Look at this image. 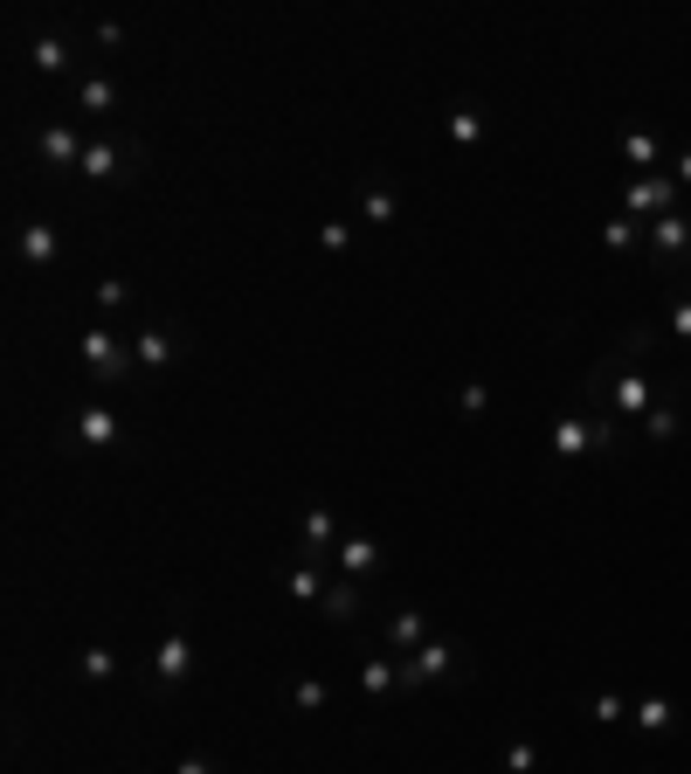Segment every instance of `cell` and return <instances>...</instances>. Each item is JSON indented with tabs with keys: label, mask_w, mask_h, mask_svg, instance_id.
Instances as JSON below:
<instances>
[{
	"label": "cell",
	"mask_w": 691,
	"mask_h": 774,
	"mask_svg": "<svg viewBox=\"0 0 691 774\" xmlns=\"http://www.w3.org/2000/svg\"><path fill=\"white\" fill-rule=\"evenodd\" d=\"M319 609H325V622H353V616H360V581H353V574H340V581L325 588V601H319Z\"/></svg>",
	"instance_id": "cell-18"
},
{
	"label": "cell",
	"mask_w": 691,
	"mask_h": 774,
	"mask_svg": "<svg viewBox=\"0 0 691 774\" xmlns=\"http://www.w3.org/2000/svg\"><path fill=\"white\" fill-rule=\"evenodd\" d=\"M63 63H69V42H63V35H35V69H42V77H55Z\"/></svg>",
	"instance_id": "cell-24"
},
{
	"label": "cell",
	"mask_w": 691,
	"mask_h": 774,
	"mask_svg": "<svg viewBox=\"0 0 691 774\" xmlns=\"http://www.w3.org/2000/svg\"><path fill=\"white\" fill-rule=\"evenodd\" d=\"M450 139H457V145H484V111H477L471 98L450 104Z\"/></svg>",
	"instance_id": "cell-19"
},
{
	"label": "cell",
	"mask_w": 691,
	"mask_h": 774,
	"mask_svg": "<svg viewBox=\"0 0 691 774\" xmlns=\"http://www.w3.org/2000/svg\"><path fill=\"white\" fill-rule=\"evenodd\" d=\"M125 297H132V291H125V277H98V305H104V312H118Z\"/></svg>",
	"instance_id": "cell-30"
},
{
	"label": "cell",
	"mask_w": 691,
	"mask_h": 774,
	"mask_svg": "<svg viewBox=\"0 0 691 774\" xmlns=\"http://www.w3.org/2000/svg\"><path fill=\"white\" fill-rule=\"evenodd\" d=\"M360 691H367V698L401 691V657H367V664H360Z\"/></svg>",
	"instance_id": "cell-17"
},
{
	"label": "cell",
	"mask_w": 691,
	"mask_h": 774,
	"mask_svg": "<svg viewBox=\"0 0 691 774\" xmlns=\"http://www.w3.org/2000/svg\"><path fill=\"white\" fill-rule=\"evenodd\" d=\"M670 332H678V339H691V291L678 297V305H670Z\"/></svg>",
	"instance_id": "cell-33"
},
{
	"label": "cell",
	"mask_w": 691,
	"mask_h": 774,
	"mask_svg": "<svg viewBox=\"0 0 691 774\" xmlns=\"http://www.w3.org/2000/svg\"><path fill=\"white\" fill-rule=\"evenodd\" d=\"M643 443H678V388H657V408L643 415Z\"/></svg>",
	"instance_id": "cell-13"
},
{
	"label": "cell",
	"mask_w": 691,
	"mask_h": 774,
	"mask_svg": "<svg viewBox=\"0 0 691 774\" xmlns=\"http://www.w3.org/2000/svg\"><path fill=\"white\" fill-rule=\"evenodd\" d=\"M670 180H678V187H691V153H678V160H670Z\"/></svg>",
	"instance_id": "cell-35"
},
{
	"label": "cell",
	"mask_w": 691,
	"mask_h": 774,
	"mask_svg": "<svg viewBox=\"0 0 691 774\" xmlns=\"http://www.w3.org/2000/svg\"><path fill=\"white\" fill-rule=\"evenodd\" d=\"M643 250H650V270H684V263H691V215H684V207L664 215V221H650Z\"/></svg>",
	"instance_id": "cell-3"
},
{
	"label": "cell",
	"mask_w": 691,
	"mask_h": 774,
	"mask_svg": "<svg viewBox=\"0 0 691 774\" xmlns=\"http://www.w3.org/2000/svg\"><path fill=\"white\" fill-rule=\"evenodd\" d=\"M360 215L373 221V229H387V221H395V215H401V201H395V194H387V187H367V194H360Z\"/></svg>",
	"instance_id": "cell-22"
},
{
	"label": "cell",
	"mask_w": 691,
	"mask_h": 774,
	"mask_svg": "<svg viewBox=\"0 0 691 774\" xmlns=\"http://www.w3.org/2000/svg\"><path fill=\"white\" fill-rule=\"evenodd\" d=\"M55 256H63V236H55L49 221H28V229H22V263H35V270H49Z\"/></svg>",
	"instance_id": "cell-16"
},
{
	"label": "cell",
	"mask_w": 691,
	"mask_h": 774,
	"mask_svg": "<svg viewBox=\"0 0 691 774\" xmlns=\"http://www.w3.org/2000/svg\"><path fill=\"white\" fill-rule=\"evenodd\" d=\"M174 774H215V761H208V753H187V761H180Z\"/></svg>",
	"instance_id": "cell-34"
},
{
	"label": "cell",
	"mask_w": 691,
	"mask_h": 774,
	"mask_svg": "<svg viewBox=\"0 0 691 774\" xmlns=\"http://www.w3.org/2000/svg\"><path fill=\"white\" fill-rule=\"evenodd\" d=\"M77 443H90V449H111V443H118V415H111L104 402H90V408L77 415Z\"/></svg>",
	"instance_id": "cell-15"
},
{
	"label": "cell",
	"mask_w": 691,
	"mask_h": 774,
	"mask_svg": "<svg viewBox=\"0 0 691 774\" xmlns=\"http://www.w3.org/2000/svg\"><path fill=\"white\" fill-rule=\"evenodd\" d=\"M84 367L98 373V388H125V381H132V367H139V353L125 346L118 332L98 326V332H84Z\"/></svg>",
	"instance_id": "cell-2"
},
{
	"label": "cell",
	"mask_w": 691,
	"mask_h": 774,
	"mask_svg": "<svg viewBox=\"0 0 691 774\" xmlns=\"http://www.w3.org/2000/svg\"><path fill=\"white\" fill-rule=\"evenodd\" d=\"M533 767H539V747H533V740H512V747H506V767H498V774H533Z\"/></svg>",
	"instance_id": "cell-27"
},
{
	"label": "cell",
	"mask_w": 691,
	"mask_h": 774,
	"mask_svg": "<svg viewBox=\"0 0 691 774\" xmlns=\"http://www.w3.org/2000/svg\"><path fill=\"white\" fill-rule=\"evenodd\" d=\"M332 560H340V568H346L353 581H373V574L387 568V560H381V546H373V540H340V554H332Z\"/></svg>",
	"instance_id": "cell-14"
},
{
	"label": "cell",
	"mask_w": 691,
	"mask_h": 774,
	"mask_svg": "<svg viewBox=\"0 0 691 774\" xmlns=\"http://www.w3.org/2000/svg\"><path fill=\"white\" fill-rule=\"evenodd\" d=\"M387 644H395L401 657H415V650L428 644V616H422V609H408V601H401V609L387 616Z\"/></svg>",
	"instance_id": "cell-10"
},
{
	"label": "cell",
	"mask_w": 691,
	"mask_h": 774,
	"mask_svg": "<svg viewBox=\"0 0 691 774\" xmlns=\"http://www.w3.org/2000/svg\"><path fill=\"white\" fill-rule=\"evenodd\" d=\"M291 698H297L305 712H319L325 698H332V685H325V677H297V691H291Z\"/></svg>",
	"instance_id": "cell-29"
},
{
	"label": "cell",
	"mask_w": 691,
	"mask_h": 774,
	"mask_svg": "<svg viewBox=\"0 0 691 774\" xmlns=\"http://www.w3.org/2000/svg\"><path fill=\"white\" fill-rule=\"evenodd\" d=\"M484 408H491V388H484V381H463V415H484Z\"/></svg>",
	"instance_id": "cell-31"
},
{
	"label": "cell",
	"mask_w": 691,
	"mask_h": 774,
	"mask_svg": "<svg viewBox=\"0 0 691 774\" xmlns=\"http://www.w3.org/2000/svg\"><path fill=\"white\" fill-rule=\"evenodd\" d=\"M297 540H305V554H340V519H332L325 512V505H311V512H305V525H297Z\"/></svg>",
	"instance_id": "cell-11"
},
{
	"label": "cell",
	"mask_w": 691,
	"mask_h": 774,
	"mask_svg": "<svg viewBox=\"0 0 691 774\" xmlns=\"http://www.w3.org/2000/svg\"><path fill=\"white\" fill-rule=\"evenodd\" d=\"M180 346H187V332L180 326H145V332H132V353H139V367H174L180 360Z\"/></svg>",
	"instance_id": "cell-6"
},
{
	"label": "cell",
	"mask_w": 691,
	"mask_h": 774,
	"mask_svg": "<svg viewBox=\"0 0 691 774\" xmlns=\"http://www.w3.org/2000/svg\"><path fill=\"white\" fill-rule=\"evenodd\" d=\"M643 229H650V221H637V215H615V221H602V250H615V256H623V250H637Z\"/></svg>",
	"instance_id": "cell-20"
},
{
	"label": "cell",
	"mask_w": 691,
	"mask_h": 774,
	"mask_svg": "<svg viewBox=\"0 0 691 774\" xmlns=\"http://www.w3.org/2000/svg\"><path fill=\"white\" fill-rule=\"evenodd\" d=\"M623 160H629V166H643V174H657V160H664L657 131H629V139H623Z\"/></svg>",
	"instance_id": "cell-21"
},
{
	"label": "cell",
	"mask_w": 691,
	"mask_h": 774,
	"mask_svg": "<svg viewBox=\"0 0 691 774\" xmlns=\"http://www.w3.org/2000/svg\"><path fill=\"white\" fill-rule=\"evenodd\" d=\"M637 726H643V733H670V726H678V706H670V698H643V706H637Z\"/></svg>",
	"instance_id": "cell-23"
},
{
	"label": "cell",
	"mask_w": 691,
	"mask_h": 774,
	"mask_svg": "<svg viewBox=\"0 0 691 774\" xmlns=\"http://www.w3.org/2000/svg\"><path fill=\"white\" fill-rule=\"evenodd\" d=\"M588 720H594V726H615V720H623V698H615V691H594V698H588Z\"/></svg>",
	"instance_id": "cell-28"
},
{
	"label": "cell",
	"mask_w": 691,
	"mask_h": 774,
	"mask_svg": "<svg viewBox=\"0 0 691 774\" xmlns=\"http://www.w3.org/2000/svg\"><path fill=\"white\" fill-rule=\"evenodd\" d=\"M84 145L90 139H77V125H42L35 131V153H42V166H55V174H63V166H84Z\"/></svg>",
	"instance_id": "cell-7"
},
{
	"label": "cell",
	"mask_w": 691,
	"mask_h": 774,
	"mask_svg": "<svg viewBox=\"0 0 691 774\" xmlns=\"http://www.w3.org/2000/svg\"><path fill=\"white\" fill-rule=\"evenodd\" d=\"M623 215H637V221H664V215H678V180L664 174H637L629 180V194H623Z\"/></svg>",
	"instance_id": "cell-4"
},
{
	"label": "cell",
	"mask_w": 691,
	"mask_h": 774,
	"mask_svg": "<svg viewBox=\"0 0 691 774\" xmlns=\"http://www.w3.org/2000/svg\"><path fill=\"white\" fill-rule=\"evenodd\" d=\"M319 242H325V250H346L353 229H346V221H319Z\"/></svg>",
	"instance_id": "cell-32"
},
{
	"label": "cell",
	"mask_w": 691,
	"mask_h": 774,
	"mask_svg": "<svg viewBox=\"0 0 691 774\" xmlns=\"http://www.w3.org/2000/svg\"><path fill=\"white\" fill-rule=\"evenodd\" d=\"M325 588H332V574H325L319 554H305V560L284 574V595H291V601H325Z\"/></svg>",
	"instance_id": "cell-8"
},
{
	"label": "cell",
	"mask_w": 691,
	"mask_h": 774,
	"mask_svg": "<svg viewBox=\"0 0 691 774\" xmlns=\"http://www.w3.org/2000/svg\"><path fill=\"white\" fill-rule=\"evenodd\" d=\"M664 346V326H657V318H643V326H629L623 332V346H615V360H623V367H643L650 360V353H657Z\"/></svg>",
	"instance_id": "cell-12"
},
{
	"label": "cell",
	"mask_w": 691,
	"mask_h": 774,
	"mask_svg": "<svg viewBox=\"0 0 691 774\" xmlns=\"http://www.w3.org/2000/svg\"><path fill=\"white\" fill-rule=\"evenodd\" d=\"M588 449H594V422H588V408L560 415V422H553V457H588Z\"/></svg>",
	"instance_id": "cell-9"
},
{
	"label": "cell",
	"mask_w": 691,
	"mask_h": 774,
	"mask_svg": "<svg viewBox=\"0 0 691 774\" xmlns=\"http://www.w3.org/2000/svg\"><path fill=\"white\" fill-rule=\"evenodd\" d=\"M153 677H159V685H187V677H194V636H187V630H166L159 636Z\"/></svg>",
	"instance_id": "cell-5"
},
{
	"label": "cell",
	"mask_w": 691,
	"mask_h": 774,
	"mask_svg": "<svg viewBox=\"0 0 691 774\" xmlns=\"http://www.w3.org/2000/svg\"><path fill=\"white\" fill-rule=\"evenodd\" d=\"M77 104L84 111H111V104H118V84H111V77H84L77 84Z\"/></svg>",
	"instance_id": "cell-25"
},
{
	"label": "cell",
	"mask_w": 691,
	"mask_h": 774,
	"mask_svg": "<svg viewBox=\"0 0 691 774\" xmlns=\"http://www.w3.org/2000/svg\"><path fill=\"white\" fill-rule=\"evenodd\" d=\"M77 671L90 677V685H104V677H111V671H118V657H111L104 644H90V650H84V664H77Z\"/></svg>",
	"instance_id": "cell-26"
},
{
	"label": "cell",
	"mask_w": 691,
	"mask_h": 774,
	"mask_svg": "<svg viewBox=\"0 0 691 774\" xmlns=\"http://www.w3.org/2000/svg\"><path fill=\"white\" fill-rule=\"evenodd\" d=\"M443 677H463V650L450 636H428L415 657H401V691H422V685H443Z\"/></svg>",
	"instance_id": "cell-1"
}]
</instances>
